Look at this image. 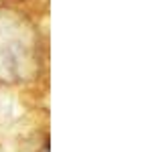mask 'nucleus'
Masks as SVG:
<instances>
[]
</instances>
